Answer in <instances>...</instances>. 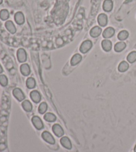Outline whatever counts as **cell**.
Returning <instances> with one entry per match:
<instances>
[{"mask_svg":"<svg viewBox=\"0 0 136 152\" xmlns=\"http://www.w3.org/2000/svg\"><path fill=\"white\" fill-rule=\"evenodd\" d=\"M92 48V42L90 40H85L82 43L80 47V51L82 53H86Z\"/></svg>","mask_w":136,"mask_h":152,"instance_id":"1","label":"cell"},{"mask_svg":"<svg viewBox=\"0 0 136 152\" xmlns=\"http://www.w3.org/2000/svg\"><path fill=\"white\" fill-rule=\"evenodd\" d=\"M31 121H32L34 127L37 129H38V130H41V129H42L44 127L42 120H41V119L39 116H33L32 119H31Z\"/></svg>","mask_w":136,"mask_h":152,"instance_id":"2","label":"cell"},{"mask_svg":"<svg viewBox=\"0 0 136 152\" xmlns=\"http://www.w3.org/2000/svg\"><path fill=\"white\" fill-rule=\"evenodd\" d=\"M42 138L44 139V140L47 142L49 144H55V139L54 137L53 136V135L47 131H44L42 133Z\"/></svg>","mask_w":136,"mask_h":152,"instance_id":"3","label":"cell"},{"mask_svg":"<svg viewBox=\"0 0 136 152\" xmlns=\"http://www.w3.org/2000/svg\"><path fill=\"white\" fill-rule=\"evenodd\" d=\"M13 95L19 102H22L25 99V95L20 88H15L13 90Z\"/></svg>","mask_w":136,"mask_h":152,"instance_id":"4","label":"cell"},{"mask_svg":"<svg viewBox=\"0 0 136 152\" xmlns=\"http://www.w3.org/2000/svg\"><path fill=\"white\" fill-rule=\"evenodd\" d=\"M17 57H18V60L20 63L25 62L27 58L26 51L23 48L19 49L18 52H17Z\"/></svg>","mask_w":136,"mask_h":152,"instance_id":"5","label":"cell"},{"mask_svg":"<svg viewBox=\"0 0 136 152\" xmlns=\"http://www.w3.org/2000/svg\"><path fill=\"white\" fill-rule=\"evenodd\" d=\"M52 129H53V133H54L55 136L58 137V138H61L64 134L62 127H61V126H60L59 124L53 125Z\"/></svg>","mask_w":136,"mask_h":152,"instance_id":"6","label":"cell"},{"mask_svg":"<svg viewBox=\"0 0 136 152\" xmlns=\"http://www.w3.org/2000/svg\"><path fill=\"white\" fill-rule=\"evenodd\" d=\"M114 34H115V29L111 27H108V28L104 29L102 33V36L104 38L109 39L112 38Z\"/></svg>","mask_w":136,"mask_h":152,"instance_id":"7","label":"cell"},{"mask_svg":"<svg viewBox=\"0 0 136 152\" xmlns=\"http://www.w3.org/2000/svg\"><path fill=\"white\" fill-rule=\"evenodd\" d=\"M60 144L67 149H70L72 148V143L70 139L67 136H62L60 140Z\"/></svg>","mask_w":136,"mask_h":152,"instance_id":"8","label":"cell"},{"mask_svg":"<svg viewBox=\"0 0 136 152\" xmlns=\"http://www.w3.org/2000/svg\"><path fill=\"white\" fill-rule=\"evenodd\" d=\"M30 97L33 102L38 104L41 100V95L37 90H33L30 93Z\"/></svg>","mask_w":136,"mask_h":152,"instance_id":"9","label":"cell"},{"mask_svg":"<svg viewBox=\"0 0 136 152\" xmlns=\"http://www.w3.org/2000/svg\"><path fill=\"white\" fill-rule=\"evenodd\" d=\"M14 19H15V21L18 25H22L24 23H25V16H24V14L21 11H18L15 14V16H14Z\"/></svg>","mask_w":136,"mask_h":152,"instance_id":"10","label":"cell"},{"mask_svg":"<svg viewBox=\"0 0 136 152\" xmlns=\"http://www.w3.org/2000/svg\"><path fill=\"white\" fill-rule=\"evenodd\" d=\"M102 31V28L100 27L95 26L90 29V35L92 38H98V37L100 36Z\"/></svg>","mask_w":136,"mask_h":152,"instance_id":"11","label":"cell"},{"mask_svg":"<svg viewBox=\"0 0 136 152\" xmlns=\"http://www.w3.org/2000/svg\"><path fill=\"white\" fill-rule=\"evenodd\" d=\"M98 23L101 27H105L108 23V17L105 13H100L98 17Z\"/></svg>","mask_w":136,"mask_h":152,"instance_id":"12","label":"cell"},{"mask_svg":"<svg viewBox=\"0 0 136 152\" xmlns=\"http://www.w3.org/2000/svg\"><path fill=\"white\" fill-rule=\"evenodd\" d=\"M102 48L106 52H109L112 48V43L109 40H104L102 41Z\"/></svg>","mask_w":136,"mask_h":152,"instance_id":"13","label":"cell"},{"mask_svg":"<svg viewBox=\"0 0 136 152\" xmlns=\"http://www.w3.org/2000/svg\"><path fill=\"white\" fill-rule=\"evenodd\" d=\"M114 4L112 0H105L103 3V9L106 12H110L113 9Z\"/></svg>","mask_w":136,"mask_h":152,"instance_id":"14","label":"cell"},{"mask_svg":"<svg viewBox=\"0 0 136 152\" xmlns=\"http://www.w3.org/2000/svg\"><path fill=\"white\" fill-rule=\"evenodd\" d=\"M82 57L79 53H76L72 56L71 60H70V64L72 66H75L79 64V63L82 61Z\"/></svg>","mask_w":136,"mask_h":152,"instance_id":"15","label":"cell"},{"mask_svg":"<svg viewBox=\"0 0 136 152\" xmlns=\"http://www.w3.org/2000/svg\"><path fill=\"white\" fill-rule=\"evenodd\" d=\"M5 26H6V28L8 29V31H9L11 33L14 34L16 33V28L12 21H7L6 23H5Z\"/></svg>","mask_w":136,"mask_h":152,"instance_id":"16","label":"cell"},{"mask_svg":"<svg viewBox=\"0 0 136 152\" xmlns=\"http://www.w3.org/2000/svg\"><path fill=\"white\" fill-rule=\"evenodd\" d=\"M20 71L23 75L27 76L31 73L30 66L27 63H23L20 66Z\"/></svg>","mask_w":136,"mask_h":152,"instance_id":"17","label":"cell"},{"mask_svg":"<svg viewBox=\"0 0 136 152\" xmlns=\"http://www.w3.org/2000/svg\"><path fill=\"white\" fill-rule=\"evenodd\" d=\"M126 48V43L123 41H120V42L116 43L114 46V50L116 52H121L123 50H124Z\"/></svg>","mask_w":136,"mask_h":152,"instance_id":"18","label":"cell"},{"mask_svg":"<svg viewBox=\"0 0 136 152\" xmlns=\"http://www.w3.org/2000/svg\"><path fill=\"white\" fill-rule=\"evenodd\" d=\"M22 107L25 111L29 112L33 109V105L29 100H24L22 103Z\"/></svg>","mask_w":136,"mask_h":152,"instance_id":"19","label":"cell"},{"mask_svg":"<svg viewBox=\"0 0 136 152\" xmlns=\"http://www.w3.org/2000/svg\"><path fill=\"white\" fill-rule=\"evenodd\" d=\"M129 69V63L125 61H122L118 65V71L120 72H125Z\"/></svg>","mask_w":136,"mask_h":152,"instance_id":"20","label":"cell"},{"mask_svg":"<svg viewBox=\"0 0 136 152\" xmlns=\"http://www.w3.org/2000/svg\"><path fill=\"white\" fill-rule=\"evenodd\" d=\"M44 119L48 122H54L57 119V117L55 114H52V113H46L44 115Z\"/></svg>","mask_w":136,"mask_h":152,"instance_id":"21","label":"cell"},{"mask_svg":"<svg viewBox=\"0 0 136 152\" xmlns=\"http://www.w3.org/2000/svg\"><path fill=\"white\" fill-rule=\"evenodd\" d=\"M129 37V33L128 31L126 30H122L120 32H119L118 34V38L119 40L121 41H123L125 40H127Z\"/></svg>","mask_w":136,"mask_h":152,"instance_id":"22","label":"cell"},{"mask_svg":"<svg viewBox=\"0 0 136 152\" xmlns=\"http://www.w3.org/2000/svg\"><path fill=\"white\" fill-rule=\"evenodd\" d=\"M26 85L29 89H33L36 86L35 80L33 77H29L26 81Z\"/></svg>","mask_w":136,"mask_h":152,"instance_id":"23","label":"cell"},{"mask_svg":"<svg viewBox=\"0 0 136 152\" xmlns=\"http://www.w3.org/2000/svg\"><path fill=\"white\" fill-rule=\"evenodd\" d=\"M127 60L129 63H133L136 62V51H133L130 52L127 56Z\"/></svg>","mask_w":136,"mask_h":152,"instance_id":"24","label":"cell"},{"mask_svg":"<svg viewBox=\"0 0 136 152\" xmlns=\"http://www.w3.org/2000/svg\"><path fill=\"white\" fill-rule=\"evenodd\" d=\"M9 18V11L7 9H2L0 11V19L3 21L8 20Z\"/></svg>","mask_w":136,"mask_h":152,"instance_id":"25","label":"cell"},{"mask_svg":"<svg viewBox=\"0 0 136 152\" xmlns=\"http://www.w3.org/2000/svg\"><path fill=\"white\" fill-rule=\"evenodd\" d=\"M47 108H48V105L47 104V103L42 102L39 105V109H38L39 112L41 114H44L45 113L47 112Z\"/></svg>","mask_w":136,"mask_h":152,"instance_id":"26","label":"cell"},{"mask_svg":"<svg viewBox=\"0 0 136 152\" xmlns=\"http://www.w3.org/2000/svg\"><path fill=\"white\" fill-rule=\"evenodd\" d=\"M8 83V77H6L5 75H0V84L2 86H6Z\"/></svg>","mask_w":136,"mask_h":152,"instance_id":"27","label":"cell"},{"mask_svg":"<svg viewBox=\"0 0 136 152\" xmlns=\"http://www.w3.org/2000/svg\"><path fill=\"white\" fill-rule=\"evenodd\" d=\"M2 72H3V68H2L1 64H0V74H1Z\"/></svg>","mask_w":136,"mask_h":152,"instance_id":"28","label":"cell"},{"mask_svg":"<svg viewBox=\"0 0 136 152\" xmlns=\"http://www.w3.org/2000/svg\"><path fill=\"white\" fill-rule=\"evenodd\" d=\"M2 3H3V0H0V5H1Z\"/></svg>","mask_w":136,"mask_h":152,"instance_id":"29","label":"cell"},{"mask_svg":"<svg viewBox=\"0 0 136 152\" xmlns=\"http://www.w3.org/2000/svg\"><path fill=\"white\" fill-rule=\"evenodd\" d=\"M134 152H136V145H135V148H134Z\"/></svg>","mask_w":136,"mask_h":152,"instance_id":"30","label":"cell"}]
</instances>
